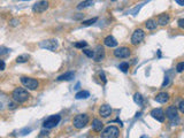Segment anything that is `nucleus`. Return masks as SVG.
Masks as SVG:
<instances>
[{"label": "nucleus", "mask_w": 184, "mask_h": 138, "mask_svg": "<svg viewBox=\"0 0 184 138\" xmlns=\"http://www.w3.org/2000/svg\"><path fill=\"white\" fill-rule=\"evenodd\" d=\"M29 92L25 90V89H23V87H16L13 92H12V98H13L14 100L18 102V104H23V102H25V101L29 99Z\"/></svg>", "instance_id": "obj_1"}, {"label": "nucleus", "mask_w": 184, "mask_h": 138, "mask_svg": "<svg viewBox=\"0 0 184 138\" xmlns=\"http://www.w3.org/2000/svg\"><path fill=\"white\" fill-rule=\"evenodd\" d=\"M120 135V130L117 127H114V125H109L106 129L102 130L101 132V138H119Z\"/></svg>", "instance_id": "obj_2"}, {"label": "nucleus", "mask_w": 184, "mask_h": 138, "mask_svg": "<svg viewBox=\"0 0 184 138\" xmlns=\"http://www.w3.org/2000/svg\"><path fill=\"white\" fill-rule=\"evenodd\" d=\"M89 123V115L87 114H78L74 119V127L76 129H83Z\"/></svg>", "instance_id": "obj_3"}, {"label": "nucleus", "mask_w": 184, "mask_h": 138, "mask_svg": "<svg viewBox=\"0 0 184 138\" xmlns=\"http://www.w3.org/2000/svg\"><path fill=\"white\" fill-rule=\"evenodd\" d=\"M21 83L29 90H37L38 86H39V82L37 79L31 77H27V76H22L21 77Z\"/></svg>", "instance_id": "obj_4"}, {"label": "nucleus", "mask_w": 184, "mask_h": 138, "mask_svg": "<svg viewBox=\"0 0 184 138\" xmlns=\"http://www.w3.org/2000/svg\"><path fill=\"white\" fill-rule=\"evenodd\" d=\"M60 120H61V116H60V115H51L50 117H47V119L44 121L43 127L45 129L54 128V127H56V125L59 124Z\"/></svg>", "instance_id": "obj_5"}, {"label": "nucleus", "mask_w": 184, "mask_h": 138, "mask_svg": "<svg viewBox=\"0 0 184 138\" xmlns=\"http://www.w3.org/2000/svg\"><path fill=\"white\" fill-rule=\"evenodd\" d=\"M144 37H145V32L143 31L142 29H137V30H135L132 33V36H131V44L132 45H138V44H140L144 39Z\"/></svg>", "instance_id": "obj_6"}, {"label": "nucleus", "mask_w": 184, "mask_h": 138, "mask_svg": "<svg viewBox=\"0 0 184 138\" xmlns=\"http://www.w3.org/2000/svg\"><path fill=\"white\" fill-rule=\"evenodd\" d=\"M41 48H45L47 51H55L58 48V40H55V39H47V40H44L41 41L40 44H39Z\"/></svg>", "instance_id": "obj_7"}, {"label": "nucleus", "mask_w": 184, "mask_h": 138, "mask_svg": "<svg viewBox=\"0 0 184 138\" xmlns=\"http://www.w3.org/2000/svg\"><path fill=\"white\" fill-rule=\"evenodd\" d=\"M47 8H48V1L40 0V1H37L36 4L32 6V12L33 13H43Z\"/></svg>", "instance_id": "obj_8"}, {"label": "nucleus", "mask_w": 184, "mask_h": 138, "mask_svg": "<svg viewBox=\"0 0 184 138\" xmlns=\"http://www.w3.org/2000/svg\"><path fill=\"white\" fill-rule=\"evenodd\" d=\"M130 54H131V52L128 47H120L114 51V55L119 59H127L130 56Z\"/></svg>", "instance_id": "obj_9"}, {"label": "nucleus", "mask_w": 184, "mask_h": 138, "mask_svg": "<svg viewBox=\"0 0 184 138\" xmlns=\"http://www.w3.org/2000/svg\"><path fill=\"white\" fill-rule=\"evenodd\" d=\"M151 116L153 119H155L159 122H163L165 121V112L161 108H154L151 110Z\"/></svg>", "instance_id": "obj_10"}, {"label": "nucleus", "mask_w": 184, "mask_h": 138, "mask_svg": "<svg viewBox=\"0 0 184 138\" xmlns=\"http://www.w3.org/2000/svg\"><path fill=\"white\" fill-rule=\"evenodd\" d=\"M166 115L167 117L174 122V120H178V115H177V108L175 106H169L167 109H166Z\"/></svg>", "instance_id": "obj_11"}, {"label": "nucleus", "mask_w": 184, "mask_h": 138, "mask_svg": "<svg viewBox=\"0 0 184 138\" xmlns=\"http://www.w3.org/2000/svg\"><path fill=\"white\" fill-rule=\"evenodd\" d=\"M104 56H105V51H104V47H102V46H97L96 51H94V55H93L94 61L99 62V61H101V60L104 59Z\"/></svg>", "instance_id": "obj_12"}, {"label": "nucleus", "mask_w": 184, "mask_h": 138, "mask_svg": "<svg viewBox=\"0 0 184 138\" xmlns=\"http://www.w3.org/2000/svg\"><path fill=\"white\" fill-rule=\"evenodd\" d=\"M99 114L102 116V117H108L110 114H112V107L109 105H102L100 107V109H99Z\"/></svg>", "instance_id": "obj_13"}, {"label": "nucleus", "mask_w": 184, "mask_h": 138, "mask_svg": "<svg viewBox=\"0 0 184 138\" xmlns=\"http://www.w3.org/2000/svg\"><path fill=\"white\" fill-rule=\"evenodd\" d=\"M154 99H155V101L159 102V104H166L167 101L169 100V94L166 93V92H160L159 94H156V97Z\"/></svg>", "instance_id": "obj_14"}, {"label": "nucleus", "mask_w": 184, "mask_h": 138, "mask_svg": "<svg viewBox=\"0 0 184 138\" xmlns=\"http://www.w3.org/2000/svg\"><path fill=\"white\" fill-rule=\"evenodd\" d=\"M104 44L106 46H108V47H115V46H117V41H116L114 37L109 35V36H107L104 39Z\"/></svg>", "instance_id": "obj_15"}, {"label": "nucleus", "mask_w": 184, "mask_h": 138, "mask_svg": "<svg viewBox=\"0 0 184 138\" xmlns=\"http://www.w3.org/2000/svg\"><path fill=\"white\" fill-rule=\"evenodd\" d=\"M92 129H93L94 131H97V132H100L101 130L104 129V123L101 122L100 120L94 119L92 121Z\"/></svg>", "instance_id": "obj_16"}, {"label": "nucleus", "mask_w": 184, "mask_h": 138, "mask_svg": "<svg viewBox=\"0 0 184 138\" xmlns=\"http://www.w3.org/2000/svg\"><path fill=\"white\" fill-rule=\"evenodd\" d=\"M74 76H75L74 71H67V73L60 75L59 77H58V81H60V82H62V81H71L74 78Z\"/></svg>", "instance_id": "obj_17"}, {"label": "nucleus", "mask_w": 184, "mask_h": 138, "mask_svg": "<svg viewBox=\"0 0 184 138\" xmlns=\"http://www.w3.org/2000/svg\"><path fill=\"white\" fill-rule=\"evenodd\" d=\"M170 21V17L168 14H162V15H159V17H158V24H160V25H166V24H168Z\"/></svg>", "instance_id": "obj_18"}, {"label": "nucleus", "mask_w": 184, "mask_h": 138, "mask_svg": "<svg viewBox=\"0 0 184 138\" xmlns=\"http://www.w3.org/2000/svg\"><path fill=\"white\" fill-rule=\"evenodd\" d=\"M89 97H90V92L86 91V90H82V91H78L77 93H76L75 98H76V99H86Z\"/></svg>", "instance_id": "obj_19"}, {"label": "nucleus", "mask_w": 184, "mask_h": 138, "mask_svg": "<svg viewBox=\"0 0 184 138\" xmlns=\"http://www.w3.org/2000/svg\"><path fill=\"white\" fill-rule=\"evenodd\" d=\"M8 104H9L8 98L5 96L4 93H1V92H0V109H4L5 106L8 105Z\"/></svg>", "instance_id": "obj_20"}, {"label": "nucleus", "mask_w": 184, "mask_h": 138, "mask_svg": "<svg viewBox=\"0 0 184 138\" xmlns=\"http://www.w3.org/2000/svg\"><path fill=\"white\" fill-rule=\"evenodd\" d=\"M93 5V0H84L82 2H79L77 5V9H83V8H86V7H90Z\"/></svg>", "instance_id": "obj_21"}, {"label": "nucleus", "mask_w": 184, "mask_h": 138, "mask_svg": "<svg viewBox=\"0 0 184 138\" xmlns=\"http://www.w3.org/2000/svg\"><path fill=\"white\" fill-rule=\"evenodd\" d=\"M145 27H146L148 30H154V29H156V27H158V23H156L154 20H148V21H146V23H145Z\"/></svg>", "instance_id": "obj_22"}, {"label": "nucleus", "mask_w": 184, "mask_h": 138, "mask_svg": "<svg viewBox=\"0 0 184 138\" xmlns=\"http://www.w3.org/2000/svg\"><path fill=\"white\" fill-rule=\"evenodd\" d=\"M133 101L139 106H142L143 104H144V99H143V97L140 93H135V96H133Z\"/></svg>", "instance_id": "obj_23"}, {"label": "nucleus", "mask_w": 184, "mask_h": 138, "mask_svg": "<svg viewBox=\"0 0 184 138\" xmlns=\"http://www.w3.org/2000/svg\"><path fill=\"white\" fill-rule=\"evenodd\" d=\"M28 59H29V55H28V54H22V55H20V56H17V58H16V62H17V63L27 62Z\"/></svg>", "instance_id": "obj_24"}, {"label": "nucleus", "mask_w": 184, "mask_h": 138, "mask_svg": "<svg viewBox=\"0 0 184 138\" xmlns=\"http://www.w3.org/2000/svg\"><path fill=\"white\" fill-rule=\"evenodd\" d=\"M119 69L122 71V73H127L129 69V63L128 62H121L119 66Z\"/></svg>", "instance_id": "obj_25"}, {"label": "nucleus", "mask_w": 184, "mask_h": 138, "mask_svg": "<svg viewBox=\"0 0 184 138\" xmlns=\"http://www.w3.org/2000/svg\"><path fill=\"white\" fill-rule=\"evenodd\" d=\"M97 20H98L97 17L90 18V20H86V21H83L82 24L84 25V27H87V25H92L93 23H96V22H97Z\"/></svg>", "instance_id": "obj_26"}, {"label": "nucleus", "mask_w": 184, "mask_h": 138, "mask_svg": "<svg viewBox=\"0 0 184 138\" xmlns=\"http://www.w3.org/2000/svg\"><path fill=\"white\" fill-rule=\"evenodd\" d=\"M83 53L89 56V58H93V55H94V51L92 50H83Z\"/></svg>", "instance_id": "obj_27"}, {"label": "nucleus", "mask_w": 184, "mask_h": 138, "mask_svg": "<svg viewBox=\"0 0 184 138\" xmlns=\"http://www.w3.org/2000/svg\"><path fill=\"white\" fill-rule=\"evenodd\" d=\"M86 45H87L86 41H78V43L75 44V47L76 48H83V47H85Z\"/></svg>", "instance_id": "obj_28"}, {"label": "nucleus", "mask_w": 184, "mask_h": 138, "mask_svg": "<svg viewBox=\"0 0 184 138\" xmlns=\"http://www.w3.org/2000/svg\"><path fill=\"white\" fill-rule=\"evenodd\" d=\"M176 70H177L178 73L184 71V62H179V63H177V66H176Z\"/></svg>", "instance_id": "obj_29"}, {"label": "nucleus", "mask_w": 184, "mask_h": 138, "mask_svg": "<svg viewBox=\"0 0 184 138\" xmlns=\"http://www.w3.org/2000/svg\"><path fill=\"white\" fill-rule=\"evenodd\" d=\"M39 138H48V132L45 131V130H43L40 132V135H39Z\"/></svg>", "instance_id": "obj_30"}, {"label": "nucleus", "mask_w": 184, "mask_h": 138, "mask_svg": "<svg viewBox=\"0 0 184 138\" xmlns=\"http://www.w3.org/2000/svg\"><path fill=\"white\" fill-rule=\"evenodd\" d=\"M178 109L181 110V112H182V113L184 114V100H182V101H181V102L178 104Z\"/></svg>", "instance_id": "obj_31"}, {"label": "nucleus", "mask_w": 184, "mask_h": 138, "mask_svg": "<svg viewBox=\"0 0 184 138\" xmlns=\"http://www.w3.org/2000/svg\"><path fill=\"white\" fill-rule=\"evenodd\" d=\"M177 23H178V27L181 29H184V18H179Z\"/></svg>", "instance_id": "obj_32"}, {"label": "nucleus", "mask_w": 184, "mask_h": 138, "mask_svg": "<svg viewBox=\"0 0 184 138\" xmlns=\"http://www.w3.org/2000/svg\"><path fill=\"white\" fill-rule=\"evenodd\" d=\"M5 67H6V64H5L4 60H0V70H4Z\"/></svg>", "instance_id": "obj_33"}, {"label": "nucleus", "mask_w": 184, "mask_h": 138, "mask_svg": "<svg viewBox=\"0 0 184 138\" xmlns=\"http://www.w3.org/2000/svg\"><path fill=\"white\" fill-rule=\"evenodd\" d=\"M168 83H169V78L166 76V77H165V81H163V83H162V86H166V85H167Z\"/></svg>", "instance_id": "obj_34"}, {"label": "nucleus", "mask_w": 184, "mask_h": 138, "mask_svg": "<svg viewBox=\"0 0 184 138\" xmlns=\"http://www.w3.org/2000/svg\"><path fill=\"white\" fill-rule=\"evenodd\" d=\"M18 23V20H15V18H14V20H12V21H10V24H12V25H16V24H17Z\"/></svg>", "instance_id": "obj_35"}, {"label": "nucleus", "mask_w": 184, "mask_h": 138, "mask_svg": "<svg viewBox=\"0 0 184 138\" xmlns=\"http://www.w3.org/2000/svg\"><path fill=\"white\" fill-rule=\"evenodd\" d=\"M176 4H178L179 6H184V0H175Z\"/></svg>", "instance_id": "obj_36"}, {"label": "nucleus", "mask_w": 184, "mask_h": 138, "mask_svg": "<svg viewBox=\"0 0 184 138\" xmlns=\"http://www.w3.org/2000/svg\"><path fill=\"white\" fill-rule=\"evenodd\" d=\"M30 131H31V128H29V129H24V130H23L22 131V135H27V132H30Z\"/></svg>", "instance_id": "obj_37"}, {"label": "nucleus", "mask_w": 184, "mask_h": 138, "mask_svg": "<svg viewBox=\"0 0 184 138\" xmlns=\"http://www.w3.org/2000/svg\"><path fill=\"white\" fill-rule=\"evenodd\" d=\"M100 78H102V81H104V83H106L105 74H104V73H100Z\"/></svg>", "instance_id": "obj_38"}, {"label": "nucleus", "mask_w": 184, "mask_h": 138, "mask_svg": "<svg viewBox=\"0 0 184 138\" xmlns=\"http://www.w3.org/2000/svg\"><path fill=\"white\" fill-rule=\"evenodd\" d=\"M140 138H150V137H148V136H146V135H143V136H142Z\"/></svg>", "instance_id": "obj_39"}, {"label": "nucleus", "mask_w": 184, "mask_h": 138, "mask_svg": "<svg viewBox=\"0 0 184 138\" xmlns=\"http://www.w3.org/2000/svg\"><path fill=\"white\" fill-rule=\"evenodd\" d=\"M23 1H28V0H23Z\"/></svg>", "instance_id": "obj_40"}, {"label": "nucleus", "mask_w": 184, "mask_h": 138, "mask_svg": "<svg viewBox=\"0 0 184 138\" xmlns=\"http://www.w3.org/2000/svg\"><path fill=\"white\" fill-rule=\"evenodd\" d=\"M112 1H116V0H112Z\"/></svg>", "instance_id": "obj_41"}]
</instances>
